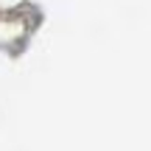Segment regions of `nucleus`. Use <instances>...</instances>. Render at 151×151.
<instances>
[]
</instances>
